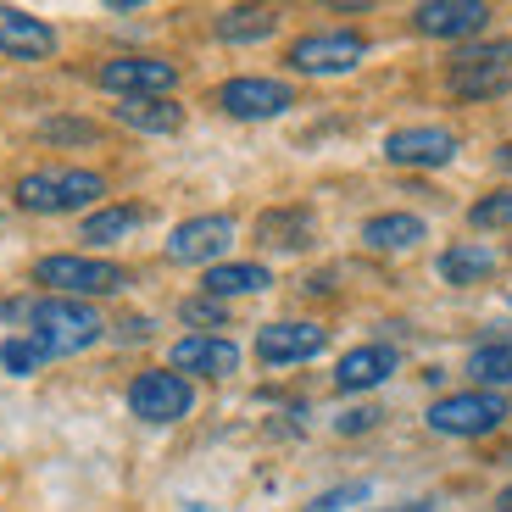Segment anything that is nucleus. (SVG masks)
Masks as SVG:
<instances>
[{"instance_id":"f257e3e1","label":"nucleus","mask_w":512,"mask_h":512,"mask_svg":"<svg viewBox=\"0 0 512 512\" xmlns=\"http://www.w3.org/2000/svg\"><path fill=\"white\" fill-rule=\"evenodd\" d=\"M28 340H39L45 346V357H73V351L95 346L101 340V312L90 307V301H67V295H45V301H34L28 307Z\"/></svg>"},{"instance_id":"f03ea898","label":"nucleus","mask_w":512,"mask_h":512,"mask_svg":"<svg viewBox=\"0 0 512 512\" xmlns=\"http://www.w3.org/2000/svg\"><path fill=\"white\" fill-rule=\"evenodd\" d=\"M12 195H17L23 212H45V218H56V212H78V206L101 201L106 179L90 173V167H39V173H23V179H17Z\"/></svg>"},{"instance_id":"7ed1b4c3","label":"nucleus","mask_w":512,"mask_h":512,"mask_svg":"<svg viewBox=\"0 0 512 512\" xmlns=\"http://www.w3.org/2000/svg\"><path fill=\"white\" fill-rule=\"evenodd\" d=\"M451 90L462 101H496V95H507L512 90V39L457 51V62H451Z\"/></svg>"},{"instance_id":"20e7f679","label":"nucleus","mask_w":512,"mask_h":512,"mask_svg":"<svg viewBox=\"0 0 512 512\" xmlns=\"http://www.w3.org/2000/svg\"><path fill=\"white\" fill-rule=\"evenodd\" d=\"M39 284H51L56 295H67V301H84V295H117L128 284V273L117 268V262H95V256H45L34 268Z\"/></svg>"},{"instance_id":"39448f33","label":"nucleus","mask_w":512,"mask_h":512,"mask_svg":"<svg viewBox=\"0 0 512 512\" xmlns=\"http://www.w3.org/2000/svg\"><path fill=\"white\" fill-rule=\"evenodd\" d=\"M507 423V401L490 396V390H462V396H440L429 407V429L435 435H457V440H479L490 429Z\"/></svg>"},{"instance_id":"423d86ee","label":"nucleus","mask_w":512,"mask_h":512,"mask_svg":"<svg viewBox=\"0 0 512 512\" xmlns=\"http://www.w3.org/2000/svg\"><path fill=\"white\" fill-rule=\"evenodd\" d=\"M368 56V39L351 34V28H323V34H301L290 45V67L295 73H312V78H329V73H351V67Z\"/></svg>"},{"instance_id":"0eeeda50","label":"nucleus","mask_w":512,"mask_h":512,"mask_svg":"<svg viewBox=\"0 0 512 512\" xmlns=\"http://www.w3.org/2000/svg\"><path fill=\"white\" fill-rule=\"evenodd\" d=\"M190 407H195V390H190V379L173 373V368H151L128 384V412L145 418V423H179Z\"/></svg>"},{"instance_id":"6e6552de","label":"nucleus","mask_w":512,"mask_h":512,"mask_svg":"<svg viewBox=\"0 0 512 512\" xmlns=\"http://www.w3.org/2000/svg\"><path fill=\"white\" fill-rule=\"evenodd\" d=\"M101 84L123 101H162L179 84V67L162 62V56H117V62L101 67Z\"/></svg>"},{"instance_id":"1a4fd4ad","label":"nucleus","mask_w":512,"mask_h":512,"mask_svg":"<svg viewBox=\"0 0 512 512\" xmlns=\"http://www.w3.org/2000/svg\"><path fill=\"white\" fill-rule=\"evenodd\" d=\"M218 106L229 117H240V123H262V117H279L295 106L290 84H279V78H229L218 90Z\"/></svg>"},{"instance_id":"9d476101","label":"nucleus","mask_w":512,"mask_h":512,"mask_svg":"<svg viewBox=\"0 0 512 512\" xmlns=\"http://www.w3.org/2000/svg\"><path fill=\"white\" fill-rule=\"evenodd\" d=\"M490 23V6L485 0H423L412 12V28L429 39H468Z\"/></svg>"},{"instance_id":"9b49d317","label":"nucleus","mask_w":512,"mask_h":512,"mask_svg":"<svg viewBox=\"0 0 512 512\" xmlns=\"http://www.w3.org/2000/svg\"><path fill=\"white\" fill-rule=\"evenodd\" d=\"M229 245H234V218H218V212L190 218L167 234V256L173 262H218Z\"/></svg>"},{"instance_id":"f8f14e48","label":"nucleus","mask_w":512,"mask_h":512,"mask_svg":"<svg viewBox=\"0 0 512 512\" xmlns=\"http://www.w3.org/2000/svg\"><path fill=\"white\" fill-rule=\"evenodd\" d=\"M384 156L396 167H446L451 156H457V134H451V128H435V123L396 128V134L384 140Z\"/></svg>"},{"instance_id":"ddd939ff","label":"nucleus","mask_w":512,"mask_h":512,"mask_svg":"<svg viewBox=\"0 0 512 512\" xmlns=\"http://www.w3.org/2000/svg\"><path fill=\"white\" fill-rule=\"evenodd\" d=\"M56 51V28L23 6H0V56L12 62H45Z\"/></svg>"},{"instance_id":"4468645a","label":"nucleus","mask_w":512,"mask_h":512,"mask_svg":"<svg viewBox=\"0 0 512 512\" xmlns=\"http://www.w3.org/2000/svg\"><path fill=\"white\" fill-rule=\"evenodd\" d=\"M240 368V346L223 334H184L173 346V373H201V379H229Z\"/></svg>"},{"instance_id":"2eb2a0df","label":"nucleus","mask_w":512,"mask_h":512,"mask_svg":"<svg viewBox=\"0 0 512 512\" xmlns=\"http://www.w3.org/2000/svg\"><path fill=\"white\" fill-rule=\"evenodd\" d=\"M329 346V334L318 323H268V329L256 334V357L268 362V368H284V362H307Z\"/></svg>"},{"instance_id":"dca6fc26","label":"nucleus","mask_w":512,"mask_h":512,"mask_svg":"<svg viewBox=\"0 0 512 512\" xmlns=\"http://www.w3.org/2000/svg\"><path fill=\"white\" fill-rule=\"evenodd\" d=\"M396 373V351L390 346H357L340 357V368H334V384L340 390H373V384H384Z\"/></svg>"},{"instance_id":"f3484780","label":"nucleus","mask_w":512,"mask_h":512,"mask_svg":"<svg viewBox=\"0 0 512 512\" xmlns=\"http://www.w3.org/2000/svg\"><path fill=\"white\" fill-rule=\"evenodd\" d=\"M423 234H429V229H423V218H412V212H379V218L362 223L368 251H412Z\"/></svg>"},{"instance_id":"a211bd4d","label":"nucleus","mask_w":512,"mask_h":512,"mask_svg":"<svg viewBox=\"0 0 512 512\" xmlns=\"http://www.w3.org/2000/svg\"><path fill=\"white\" fill-rule=\"evenodd\" d=\"M273 273L262 268V262H218V268H206V295L212 301H223V295H256L268 290Z\"/></svg>"},{"instance_id":"6ab92c4d","label":"nucleus","mask_w":512,"mask_h":512,"mask_svg":"<svg viewBox=\"0 0 512 512\" xmlns=\"http://www.w3.org/2000/svg\"><path fill=\"white\" fill-rule=\"evenodd\" d=\"M490 273H496V251H490V245L462 240L440 256V279L446 284H479V279H490Z\"/></svg>"},{"instance_id":"aec40b11","label":"nucleus","mask_w":512,"mask_h":512,"mask_svg":"<svg viewBox=\"0 0 512 512\" xmlns=\"http://www.w3.org/2000/svg\"><path fill=\"white\" fill-rule=\"evenodd\" d=\"M256 234H262V245H279V251H301V245L312 240V212H301V206H284V212H262V218H256Z\"/></svg>"},{"instance_id":"412c9836","label":"nucleus","mask_w":512,"mask_h":512,"mask_svg":"<svg viewBox=\"0 0 512 512\" xmlns=\"http://www.w3.org/2000/svg\"><path fill=\"white\" fill-rule=\"evenodd\" d=\"M117 123L140 128V134H179L184 112L173 101H123V106H117Z\"/></svg>"},{"instance_id":"4be33fe9","label":"nucleus","mask_w":512,"mask_h":512,"mask_svg":"<svg viewBox=\"0 0 512 512\" xmlns=\"http://www.w3.org/2000/svg\"><path fill=\"white\" fill-rule=\"evenodd\" d=\"M140 223H145L140 206H106V212H90V218H84V240L112 245V240H123V234H134Z\"/></svg>"},{"instance_id":"5701e85b","label":"nucleus","mask_w":512,"mask_h":512,"mask_svg":"<svg viewBox=\"0 0 512 512\" xmlns=\"http://www.w3.org/2000/svg\"><path fill=\"white\" fill-rule=\"evenodd\" d=\"M273 28H279V17H273L268 6H234V12L218 17V34L223 39H268Z\"/></svg>"},{"instance_id":"b1692460","label":"nucleus","mask_w":512,"mask_h":512,"mask_svg":"<svg viewBox=\"0 0 512 512\" xmlns=\"http://www.w3.org/2000/svg\"><path fill=\"white\" fill-rule=\"evenodd\" d=\"M468 373L479 384H512V346H479L468 357Z\"/></svg>"},{"instance_id":"393cba45","label":"nucleus","mask_w":512,"mask_h":512,"mask_svg":"<svg viewBox=\"0 0 512 512\" xmlns=\"http://www.w3.org/2000/svg\"><path fill=\"white\" fill-rule=\"evenodd\" d=\"M45 346H39V340H28V334H17V340H6V346H0V368L6 373H17V379H23V373H39L45 368Z\"/></svg>"},{"instance_id":"a878e982","label":"nucleus","mask_w":512,"mask_h":512,"mask_svg":"<svg viewBox=\"0 0 512 512\" xmlns=\"http://www.w3.org/2000/svg\"><path fill=\"white\" fill-rule=\"evenodd\" d=\"M474 229H501V223H512V190H496L485 195V201H474Z\"/></svg>"},{"instance_id":"bb28decb","label":"nucleus","mask_w":512,"mask_h":512,"mask_svg":"<svg viewBox=\"0 0 512 512\" xmlns=\"http://www.w3.org/2000/svg\"><path fill=\"white\" fill-rule=\"evenodd\" d=\"M90 123H45V140H90Z\"/></svg>"},{"instance_id":"cd10ccee","label":"nucleus","mask_w":512,"mask_h":512,"mask_svg":"<svg viewBox=\"0 0 512 512\" xmlns=\"http://www.w3.org/2000/svg\"><path fill=\"white\" fill-rule=\"evenodd\" d=\"M379 423V412H346L340 418V435H357V429H373Z\"/></svg>"},{"instance_id":"c85d7f7f","label":"nucleus","mask_w":512,"mask_h":512,"mask_svg":"<svg viewBox=\"0 0 512 512\" xmlns=\"http://www.w3.org/2000/svg\"><path fill=\"white\" fill-rule=\"evenodd\" d=\"M184 318H190V323H218L223 312L212 307V301H190V307H184Z\"/></svg>"},{"instance_id":"c756f323","label":"nucleus","mask_w":512,"mask_h":512,"mask_svg":"<svg viewBox=\"0 0 512 512\" xmlns=\"http://www.w3.org/2000/svg\"><path fill=\"white\" fill-rule=\"evenodd\" d=\"M501 507H507V512H512V485H507V490H501Z\"/></svg>"},{"instance_id":"7c9ffc66","label":"nucleus","mask_w":512,"mask_h":512,"mask_svg":"<svg viewBox=\"0 0 512 512\" xmlns=\"http://www.w3.org/2000/svg\"><path fill=\"white\" fill-rule=\"evenodd\" d=\"M390 512H429V507H390Z\"/></svg>"}]
</instances>
